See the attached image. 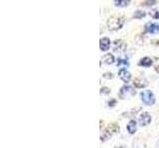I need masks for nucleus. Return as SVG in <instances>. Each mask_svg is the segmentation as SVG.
Instances as JSON below:
<instances>
[{
  "label": "nucleus",
  "instance_id": "nucleus-1",
  "mask_svg": "<svg viewBox=\"0 0 159 148\" xmlns=\"http://www.w3.org/2000/svg\"><path fill=\"white\" fill-rule=\"evenodd\" d=\"M124 17H122V16H113V17H110L107 20L106 25L109 30L116 31L121 29L123 24H124Z\"/></svg>",
  "mask_w": 159,
  "mask_h": 148
},
{
  "label": "nucleus",
  "instance_id": "nucleus-2",
  "mask_svg": "<svg viewBox=\"0 0 159 148\" xmlns=\"http://www.w3.org/2000/svg\"><path fill=\"white\" fill-rule=\"evenodd\" d=\"M118 130H119V126L117 123H115V122L110 123V125L107 126L105 129L102 131V134H101L102 141L107 140V139L110 138L114 133H116Z\"/></svg>",
  "mask_w": 159,
  "mask_h": 148
},
{
  "label": "nucleus",
  "instance_id": "nucleus-3",
  "mask_svg": "<svg viewBox=\"0 0 159 148\" xmlns=\"http://www.w3.org/2000/svg\"><path fill=\"white\" fill-rule=\"evenodd\" d=\"M140 98L142 100V102L147 106L154 105V103H155V96L152 92L149 90L142 91L140 93Z\"/></svg>",
  "mask_w": 159,
  "mask_h": 148
},
{
  "label": "nucleus",
  "instance_id": "nucleus-4",
  "mask_svg": "<svg viewBox=\"0 0 159 148\" xmlns=\"http://www.w3.org/2000/svg\"><path fill=\"white\" fill-rule=\"evenodd\" d=\"M135 95V90L133 89V87H131L129 85H124L120 88V90H119V97L120 99H128L130 97H132V96Z\"/></svg>",
  "mask_w": 159,
  "mask_h": 148
},
{
  "label": "nucleus",
  "instance_id": "nucleus-5",
  "mask_svg": "<svg viewBox=\"0 0 159 148\" xmlns=\"http://www.w3.org/2000/svg\"><path fill=\"white\" fill-rule=\"evenodd\" d=\"M126 43L122 40H116V41L113 42V49L115 53H124L126 50Z\"/></svg>",
  "mask_w": 159,
  "mask_h": 148
},
{
  "label": "nucleus",
  "instance_id": "nucleus-6",
  "mask_svg": "<svg viewBox=\"0 0 159 148\" xmlns=\"http://www.w3.org/2000/svg\"><path fill=\"white\" fill-rule=\"evenodd\" d=\"M151 119H152V118H151V115L149 113H147V112H144V113H142L140 115H139V125H140L141 126H148L149 123L151 122Z\"/></svg>",
  "mask_w": 159,
  "mask_h": 148
},
{
  "label": "nucleus",
  "instance_id": "nucleus-7",
  "mask_svg": "<svg viewBox=\"0 0 159 148\" xmlns=\"http://www.w3.org/2000/svg\"><path fill=\"white\" fill-rule=\"evenodd\" d=\"M118 76L124 83H128L131 80V73L128 72L125 68H122L118 71Z\"/></svg>",
  "mask_w": 159,
  "mask_h": 148
},
{
  "label": "nucleus",
  "instance_id": "nucleus-8",
  "mask_svg": "<svg viewBox=\"0 0 159 148\" xmlns=\"http://www.w3.org/2000/svg\"><path fill=\"white\" fill-rule=\"evenodd\" d=\"M145 31L149 34H156L159 32V25L156 23H147L145 25Z\"/></svg>",
  "mask_w": 159,
  "mask_h": 148
},
{
  "label": "nucleus",
  "instance_id": "nucleus-9",
  "mask_svg": "<svg viewBox=\"0 0 159 148\" xmlns=\"http://www.w3.org/2000/svg\"><path fill=\"white\" fill-rule=\"evenodd\" d=\"M133 84L136 88H144L148 85V81L144 77H142V76H139V77L134 79Z\"/></svg>",
  "mask_w": 159,
  "mask_h": 148
},
{
  "label": "nucleus",
  "instance_id": "nucleus-10",
  "mask_svg": "<svg viewBox=\"0 0 159 148\" xmlns=\"http://www.w3.org/2000/svg\"><path fill=\"white\" fill-rule=\"evenodd\" d=\"M99 47L102 51H106L110 47V41L109 38H102L99 41Z\"/></svg>",
  "mask_w": 159,
  "mask_h": 148
},
{
  "label": "nucleus",
  "instance_id": "nucleus-11",
  "mask_svg": "<svg viewBox=\"0 0 159 148\" xmlns=\"http://www.w3.org/2000/svg\"><path fill=\"white\" fill-rule=\"evenodd\" d=\"M136 126H137V122L134 121V119H132V121H130L128 123H127V131L130 133V134H133L135 133V131H136Z\"/></svg>",
  "mask_w": 159,
  "mask_h": 148
},
{
  "label": "nucleus",
  "instance_id": "nucleus-12",
  "mask_svg": "<svg viewBox=\"0 0 159 148\" xmlns=\"http://www.w3.org/2000/svg\"><path fill=\"white\" fill-rule=\"evenodd\" d=\"M102 61L105 63H106V64H113V63L115 61V58L113 57V54L106 53L102 57Z\"/></svg>",
  "mask_w": 159,
  "mask_h": 148
},
{
  "label": "nucleus",
  "instance_id": "nucleus-13",
  "mask_svg": "<svg viewBox=\"0 0 159 148\" xmlns=\"http://www.w3.org/2000/svg\"><path fill=\"white\" fill-rule=\"evenodd\" d=\"M152 63L153 61L150 57H143L140 59V61H139V65L144 66V67H149Z\"/></svg>",
  "mask_w": 159,
  "mask_h": 148
},
{
  "label": "nucleus",
  "instance_id": "nucleus-14",
  "mask_svg": "<svg viewBox=\"0 0 159 148\" xmlns=\"http://www.w3.org/2000/svg\"><path fill=\"white\" fill-rule=\"evenodd\" d=\"M117 66L118 67H121V66L128 67L129 66L128 59H127V58H123V57H118L117 58Z\"/></svg>",
  "mask_w": 159,
  "mask_h": 148
},
{
  "label": "nucleus",
  "instance_id": "nucleus-15",
  "mask_svg": "<svg viewBox=\"0 0 159 148\" xmlns=\"http://www.w3.org/2000/svg\"><path fill=\"white\" fill-rule=\"evenodd\" d=\"M129 3H130V1H128V0H115L114 1L115 6H119V7L127 6Z\"/></svg>",
  "mask_w": 159,
  "mask_h": 148
},
{
  "label": "nucleus",
  "instance_id": "nucleus-16",
  "mask_svg": "<svg viewBox=\"0 0 159 148\" xmlns=\"http://www.w3.org/2000/svg\"><path fill=\"white\" fill-rule=\"evenodd\" d=\"M150 15H151V17L154 19H159V8H155V9L151 10Z\"/></svg>",
  "mask_w": 159,
  "mask_h": 148
},
{
  "label": "nucleus",
  "instance_id": "nucleus-17",
  "mask_svg": "<svg viewBox=\"0 0 159 148\" xmlns=\"http://www.w3.org/2000/svg\"><path fill=\"white\" fill-rule=\"evenodd\" d=\"M145 16V13L141 10H138V11H135V13L133 14V17L136 18V19H141Z\"/></svg>",
  "mask_w": 159,
  "mask_h": 148
},
{
  "label": "nucleus",
  "instance_id": "nucleus-18",
  "mask_svg": "<svg viewBox=\"0 0 159 148\" xmlns=\"http://www.w3.org/2000/svg\"><path fill=\"white\" fill-rule=\"evenodd\" d=\"M153 65H154V69L157 73H159V57H155L154 61H153Z\"/></svg>",
  "mask_w": 159,
  "mask_h": 148
},
{
  "label": "nucleus",
  "instance_id": "nucleus-19",
  "mask_svg": "<svg viewBox=\"0 0 159 148\" xmlns=\"http://www.w3.org/2000/svg\"><path fill=\"white\" fill-rule=\"evenodd\" d=\"M109 88H107V87H102V89H101V94L102 95H107V94H109Z\"/></svg>",
  "mask_w": 159,
  "mask_h": 148
},
{
  "label": "nucleus",
  "instance_id": "nucleus-20",
  "mask_svg": "<svg viewBox=\"0 0 159 148\" xmlns=\"http://www.w3.org/2000/svg\"><path fill=\"white\" fill-rule=\"evenodd\" d=\"M102 76L105 78H107V79H113V73H105Z\"/></svg>",
  "mask_w": 159,
  "mask_h": 148
},
{
  "label": "nucleus",
  "instance_id": "nucleus-21",
  "mask_svg": "<svg viewBox=\"0 0 159 148\" xmlns=\"http://www.w3.org/2000/svg\"><path fill=\"white\" fill-rule=\"evenodd\" d=\"M115 104H116V101H115L114 99H113V100H111V101L109 102V106L110 108H113V106H115Z\"/></svg>",
  "mask_w": 159,
  "mask_h": 148
},
{
  "label": "nucleus",
  "instance_id": "nucleus-22",
  "mask_svg": "<svg viewBox=\"0 0 159 148\" xmlns=\"http://www.w3.org/2000/svg\"><path fill=\"white\" fill-rule=\"evenodd\" d=\"M116 148H127V147H125L124 145H122V146H118V147H116Z\"/></svg>",
  "mask_w": 159,
  "mask_h": 148
},
{
  "label": "nucleus",
  "instance_id": "nucleus-23",
  "mask_svg": "<svg viewBox=\"0 0 159 148\" xmlns=\"http://www.w3.org/2000/svg\"><path fill=\"white\" fill-rule=\"evenodd\" d=\"M156 148H159V141H158V143H157V147Z\"/></svg>",
  "mask_w": 159,
  "mask_h": 148
}]
</instances>
